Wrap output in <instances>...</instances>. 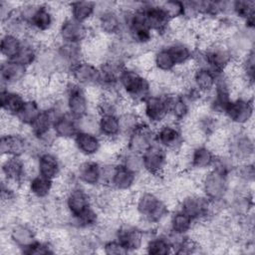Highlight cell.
Returning <instances> with one entry per match:
<instances>
[{
	"mask_svg": "<svg viewBox=\"0 0 255 255\" xmlns=\"http://www.w3.org/2000/svg\"><path fill=\"white\" fill-rule=\"evenodd\" d=\"M160 5L165 11V13L167 14L170 21L182 20L183 1H176V0L163 1V2H160Z\"/></svg>",
	"mask_w": 255,
	"mask_h": 255,
	"instance_id": "obj_40",
	"label": "cell"
},
{
	"mask_svg": "<svg viewBox=\"0 0 255 255\" xmlns=\"http://www.w3.org/2000/svg\"><path fill=\"white\" fill-rule=\"evenodd\" d=\"M139 8L148 27L161 41L169 39L170 19L160 5V2H140Z\"/></svg>",
	"mask_w": 255,
	"mask_h": 255,
	"instance_id": "obj_17",
	"label": "cell"
},
{
	"mask_svg": "<svg viewBox=\"0 0 255 255\" xmlns=\"http://www.w3.org/2000/svg\"><path fill=\"white\" fill-rule=\"evenodd\" d=\"M8 243L22 253L39 238L38 226L26 219L15 218L7 224Z\"/></svg>",
	"mask_w": 255,
	"mask_h": 255,
	"instance_id": "obj_14",
	"label": "cell"
},
{
	"mask_svg": "<svg viewBox=\"0 0 255 255\" xmlns=\"http://www.w3.org/2000/svg\"><path fill=\"white\" fill-rule=\"evenodd\" d=\"M176 208L186 213L196 224L209 223L216 216L220 215L216 213L213 203L205 197L199 189L187 192L180 196L176 200Z\"/></svg>",
	"mask_w": 255,
	"mask_h": 255,
	"instance_id": "obj_6",
	"label": "cell"
},
{
	"mask_svg": "<svg viewBox=\"0 0 255 255\" xmlns=\"http://www.w3.org/2000/svg\"><path fill=\"white\" fill-rule=\"evenodd\" d=\"M60 198L66 214L65 223L68 219L78 217L95 205L93 190L88 189L79 183L68 187Z\"/></svg>",
	"mask_w": 255,
	"mask_h": 255,
	"instance_id": "obj_11",
	"label": "cell"
},
{
	"mask_svg": "<svg viewBox=\"0 0 255 255\" xmlns=\"http://www.w3.org/2000/svg\"><path fill=\"white\" fill-rule=\"evenodd\" d=\"M93 23H95L92 26L95 33L107 39L119 37L124 33L123 16L118 3H97V13Z\"/></svg>",
	"mask_w": 255,
	"mask_h": 255,
	"instance_id": "obj_4",
	"label": "cell"
},
{
	"mask_svg": "<svg viewBox=\"0 0 255 255\" xmlns=\"http://www.w3.org/2000/svg\"><path fill=\"white\" fill-rule=\"evenodd\" d=\"M227 140L225 153L236 163L253 161L254 138L250 128H234L226 126Z\"/></svg>",
	"mask_w": 255,
	"mask_h": 255,
	"instance_id": "obj_3",
	"label": "cell"
},
{
	"mask_svg": "<svg viewBox=\"0 0 255 255\" xmlns=\"http://www.w3.org/2000/svg\"><path fill=\"white\" fill-rule=\"evenodd\" d=\"M141 177L115 159L107 187L122 195L129 194L137 189Z\"/></svg>",
	"mask_w": 255,
	"mask_h": 255,
	"instance_id": "obj_19",
	"label": "cell"
},
{
	"mask_svg": "<svg viewBox=\"0 0 255 255\" xmlns=\"http://www.w3.org/2000/svg\"><path fill=\"white\" fill-rule=\"evenodd\" d=\"M170 92L165 88L153 86L151 95L136 107L142 122L156 128L168 121L167 96Z\"/></svg>",
	"mask_w": 255,
	"mask_h": 255,
	"instance_id": "obj_5",
	"label": "cell"
},
{
	"mask_svg": "<svg viewBox=\"0 0 255 255\" xmlns=\"http://www.w3.org/2000/svg\"><path fill=\"white\" fill-rule=\"evenodd\" d=\"M155 143V128L142 122L126 138L124 147L131 152L141 154Z\"/></svg>",
	"mask_w": 255,
	"mask_h": 255,
	"instance_id": "obj_26",
	"label": "cell"
},
{
	"mask_svg": "<svg viewBox=\"0 0 255 255\" xmlns=\"http://www.w3.org/2000/svg\"><path fill=\"white\" fill-rule=\"evenodd\" d=\"M104 142L97 132L79 130L72 140V145L81 158H96L103 151Z\"/></svg>",
	"mask_w": 255,
	"mask_h": 255,
	"instance_id": "obj_25",
	"label": "cell"
},
{
	"mask_svg": "<svg viewBox=\"0 0 255 255\" xmlns=\"http://www.w3.org/2000/svg\"><path fill=\"white\" fill-rule=\"evenodd\" d=\"M167 103L168 121L184 125L190 120L194 109L179 92H170L167 96Z\"/></svg>",
	"mask_w": 255,
	"mask_h": 255,
	"instance_id": "obj_27",
	"label": "cell"
},
{
	"mask_svg": "<svg viewBox=\"0 0 255 255\" xmlns=\"http://www.w3.org/2000/svg\"><path fill=\"white\" fill-rule=\"evenodd\" d=\"M77 182L88 189L104 187V161L97 158H80L73 166Z\"/></svg>",
	"mask_w": 255,
	"mask_h": 255,
	"instance_id": "obj_13",
	"label": "cell"
},
{
	"mask_svg": "<svg viewBox=\"0 0 255 255\" xmlns=\"http://www.w3.org/2000/svg\"><path fill=\"white\" fill-rule=\"evenodd\" d=\"M217 73L208 67L193 62V67L189 75V83L199 91L204 97L209 95L215 87L217 80Z\"/></svg>",
	"mask_w": 255,
	"mask_h": 255,
	"instance_id": "obj_29",
	"label": "cell"
},
{
	"mask_svg": "<svg viewBox=\"0 0 255 255\" xmlns=\"http://www.w3.org/2000/svg\"><path fill=\"white\" fill-rule=\"evenodd\" d=\"M79 130V121L67 112L57 117L53 127V131L59 140L71 141Z\"/></svg>",
	"mask_w": 255,
	"mask_h": 255,
	"instance_id": "obj_34",
	"label": "cell"
},
{
	"mask_svg": "<svg viewBox=\"0 0 255 255\" xmlns=\"http://www.w3.org/2000/svg\"><path fill=\"white\" fill-rule=\"evenodd\" d=\"M61 64L63 65L67 75L72 66L77 64L78 62L86 59L85 56V47L84 44H76V43H66L55 41L52 44Z\"/></svg>",
	"mask_w": 255,
	"mask_h": 255,
	"instance_id": "obj_28",
	"label": "cell"
},
{
	"mask_svg": "<svg viewBox=\"0 0 255 255\" xmlns=\"http://www.w3.org/2000/svg\"><path fill=\"white\" fill-rule=\"evenodd\" d=\"M68 78L72 82L86 89H99V65L88 59H84L70 68L68 72Z\"/></svg>",
	"mask_w": 255,
	"mask_h": 255,
	"instance_id": "obj_23",
	"label": "cell"
},
{
	"mask_svg": "<svg viewBox=\"0 0 255 255\" xmlns=\"http://www.w3.org/2000/svg\"><path fill=\"white\" fill-rule=\"evenodd\" d=\"M31 75V70L15 60H2L0 65L1 88L21 89Z\"/></svg>",
	"mask_w": 255,
	"mask_h": 255,
	"instance_id": "obj_24",
	"label": "cell"
},
{
	"mask_svg": "<svg viewBox=\"0 0 255 255\" xmlns=\"http://www.w3.org/2000/svg\"><path fill=\"white\" fill-rule=\"evenodd\" d=\"M42 111V106L37 97H28L14 118L16 123L19 125L21 128H25L26 130L31 127V125L36 121L38 116Z\"/></svg>",
	"mask_w": 255,
	"mask_h": 255,
	"instance_id": "obj_36",
	"label": "cell"
},
{
	"mask_svg": "<svg viewBox=\"0 0 255 255\" xmlns=\"http://www.w3.org/2000/svg\"><path fill=\"white\" fill-rule=\"evenodd\" d=\"M62 97L65 102L66 111L77 120L82 119L95 110V104L88 89L77 85L69 78L64 87Z\"/></svg>",
	"mask_w": 255,
	"mask_h": 255,
	"instance_id": "obj_10",
	"label": "cell"
},
{
	"mask_svg": "<svg viewBox=\"0 0 255 255\" xmlns=\"http://www.w3.org/2000/svg\"><path fill=\"white\" fill-rule=\"evenodd\" d=\"M194 63L204 65L215 73L220 74L228 71L236 61L223 40L212 39L198 47Z\"/></svg>",
	"mask_w": 255,
	"mask_h": 255,
	"instance_id": "obj_2",
	"label": "cell"
},
{
	"mask_svg": "<svg viewBox=\"0 0 255 255\" xmlns=\"http://www.w3.org/2000/svg\"><path fill=\"white\" fill-rule=\"evenodd\" d=\"M26 94L18 88H1L0 89V107L2 116L15 118L26 99Z\"/></svg>",
	"mask_w": 255,
	"mask_h": 255,
	"instance_id": "obj_30",
	"label": "cell"
},
{
	"mask_svg": "<svg viewBox=\"0 0 255 255\" xmlns=\"http://www.w3.org/2000/svg\"><path fill=\"white\" fill-rule=\"evenodd\" d=\"M19 3H12L9 1L2 0L0 1V18H1V24L6 22L8 19H10L13 15H15L17 11Z\"/></svg>",
	"mask_w": 255,
	"mask_h": 255,
	"instance_id": "obj_42",
	"label": "cell"
},
{
	"mask_svg": "<svg viewBox=\"0 0 255 255\" xmlns=\"http://www.w3.org/2000/svg\"><path fill=\"white\" fill-rule=\"evenodd\" d=\"M150 59L151 71L161 74H172L176 70V65L163 44L151 50Z\"/></svg>",
	"mask_w": 255,
	"mask_h": 255,
	"instance_id": "obj_35",
	"label": "cell"
},
{
	"mask_svg": "<svg viewBox=\"0 0 255 255\" xmlns=\"http://www.w3.org/2000/svg\"><path fill=\"white\" fill-rule=\"evenodd\" d=\"M146 234L134 223L120 221L115 239L124 247L127 253H134L143 249Z\"/></svg>",
	"mask_w": 255,
	"mask_h": 255,
	"instance_id": "obj_22",
	"label": "cell"
},
{
	"mask_svg": "<svg viewBox=\"0 0 255 255\" xmlns=\"http://www.w3.org/2000/svg\"><path fill=\"white\" fill-rule=\"evenodd\" d=\"M142 250L150 255L172 254V246L167 233L157 229L146 235Z\"/></svg>",
	"mask_w": 255,
	"mask_h": 255,
	"instance_id": "obj_33",
	"label": "cell"
},
{
	"mask_svg": "<svg viewBox=\"0 0 255 255\" xmlns=\"http://www.w3.org/2000/svg\"><path fill=\"white\" fill-rule=\"evenodd\" d=\"M59 8L51 3L38 2L31 15L27 25L30 35L35 37L39 42L41 37L50 36L56 32L59 21Z\"/></svg>",
	"mask_w": 255,
	"mask_h": 255,
	"instance_id": "obj_8",
	"label": "cell"
},
{
	"mask_svg": "<svg viewBox=\"0 0 255 255\" xmlns=\"http://www.w3.org/2000/svg\"><path fill=\"white\" fill-rule=\"evenodd\" d=\"M118 90L127 105L136 108L151 95L153 84L147 73L127 63L120 75Z\"/></svg>",
	"mask_w": 255,
	"mask_h": 255,
	"instance_id": "obj_1",
	"label": "cell"
},
{
	"mask_svg": "<svg viewBox=\"0 0 255 255\" xmlns=\"http://www.w3.org/2000/svg\"><path fill=\"white\" fill-rule=\"evenodd\" d=\"M101 249L105 254L108 255H122V254H128L127 251L124 249V247L119 243L117 239H110L101 245Z\"/></svg>",
	"mask_w": 255,
	"mask_h": 255,
	"instance_id": "obj_41",
	"label": "cell"
},
{
	"mask_svg": "<svg viewBox=\"0 0 255 255\" xmlns=\"http://www.w3.org/2000/svg\"><path fill=\"white\" fill-rule=\"evenodd\" d=\"M22 43L23 38L2 31L0 38V53L2 60H14L22 47Z\"/></svg>",
	"mask_w": 255,
	"mask_h": 255,
	"instance_id": "obj_37",
	"label": "cell"
},
{
	"mask_svg": "<svg viewBox=\"0 0 255 255\" xmlns=\"http://www.w3.org/2000/svg\"><path fill=\"white\" fill-rule=\"evenodd\" d=\"M27 199L39 203H47L56 197L57 182L38 173L32 174L24 185Z\"/></svg>",
	"mask_w": 255,
	"mask_h": 255,
	"instance_id": "obj_20",
	"label": "cell"
},
{
	"mask_svg": "<svg viewBox=\"0 0 255 255\" xmlns=\"http://www.w3.org/2000/svg\"><path fill=\"white\" fill-rule=\"evenodd\" d=\"M232 175L234 178L241 181L242 183L252 186L254 183V177H255L254 162L248 161V162L237 164Z\"/></svg>",
	"mask_w": 255,
	"mask_h": 255,
	"instance_id": "obj_39",
	"label": "cell"
},
{
	"mask_svg": "<svg viewBox=\"0 0 255 255\" xmlns=\"http://www.w3.org/2000/svg\"><path fill=\"white\" fill-rule=\"evenodd\" d=\"M155 142L169 153L178 154L186 144L182 126L167 121L156 127Z\"/></svg>",
	"mask_w": 255,
	"mask_h": 255,
	"instance_id": "obj_18",
	"label": "cell"
},
{
	"mask_svg": "<svg viewBox=\"0 0 255 255\" xmlns=\"http://www.w3.org/2000/svg\"><path fill=\"white\" fill-rule=\"evenodd\" d=\"M60 246L54 239L38 238L33 244L27 247L21 254L27 255H51L58 252Z\"/></svg>",
	"mask_w": 255,
	"mask_h": 255,
	"instance_id": "obj_38",
	"label": "cell"
},
{
	"mask_svg": "<svg viewBox=\"0 0 255 255\" xmlns=\"http://www.w3.org/2000/svg\"><path fill=\"white\" fill-rule=\"evenodd\" d=\"M143 175L152 178H164L170 170L174 154L169 153L156 142L141 154Z\"/></svg>",
	"mask_w": 255,
	"mask_h": 255,
	"instance_id": "obj_12",
	"label": "cell"
},
{
	"mask_svg": "<svg viewBox=\"0 0 255 255\" xmlns=\"http://www.w3.org/2000/svg\"><path fill=\"white\" fill-rule=\"evenodd\" d=\"M36 173L58 180L66 170L65 162L62 156L54 149H43L34 156Z\"/></svg>",
	"mask_w": 255,
	"mask_h": 255,
	"instance_id": "obj_21",
	"label": "cell"
},
{
	"mask_svg": "<svg viewBox=\"0 0 255 255\" xmlns=\"http://www.w3.org/2000/svg\"><path fill=\"white\" fill-rule=\"evenodd\" d=\"M66 14L72 19L91 25L96 17L97 2L93 1H73L65 5Z\"/></svg>",
	"mask_w": 255,
	"mask_h": 255,
	"instance_id": "obj_32",
	"label": "cell"
},
{
	"mask_svg": "<svg viewBox=\"0 0 255 255\" xmlns=\"http://www.w3.org/2000/svg\"><path fill=\"white\" fill-rule=\"evenodd\" d=\"M32 139L24 130H9L1 133L0 153L2 157H28L31 153Z\"/></svg>",
	"mask_w": 255,
	"mask_h": 255,
	"instance_id": "obj_15",
	"label": "cell"
},
{
	"mask_svg": "<svg viewBox=\"0 0 255 255\" xmlns=\"http://www.w3.org/2000/svg\"><path fill=\"white\" fill-rule=\"evenodd\" d=\"M94 35L92 25L80 23L67 14L61 18L56 29V40L66 43L85 44Z\"/></svg>",
	"mask_w": 255,
	"mask_h": 255,
	"instance_id": "obj_16",
	"label": "cell"
},
{
	"mask_svg": "<svg viewBox=\"0 0 255 255\" xmlns=\"http://www.w3.org/2000/svg\"><path fill=\"white\" fill-rule=\"evenodd\" d=\"M164 224V232L180 236L191 235L196 225V223L191 217H189L186 213H184L178 208L171 209Z\"/></svg>",
	"mask_w": 255,
	"mask_h": 255,
	"instance_id": "obj_31",
	"label": "cell"
},
{
	"mask_svg": "<svg viewBox=\"0 0 255 255\" xmlns=\"http://www.w3.org/2000/svg\"><path fill=\"white\" fill-rule=\"evenodd\" d=\"M34 173H36L34 157H2L1 180L21 189Z\"/></svg>",
	"mask_w": 255,
	"mask_h": 255,
	"instance_id": "obj_9",
	"label": "cell"
},
{
	"mask_svg": "<svg viewBox=\"0 0 255 255\" xmlns=\"http://www.w3.org/2000/svg\"><path fill=\"white\" fill-rule=\"evenodd\" d=\"M222 118L226 126L234 128H250L254 118L252 94H236L225 108Z\"/></svg>",
	"mask_w": 255,
	"mask_h": 255,
	"instance_id": "obj_7",
	"label": "cell"
}]
</instances>
